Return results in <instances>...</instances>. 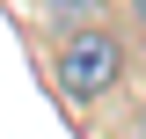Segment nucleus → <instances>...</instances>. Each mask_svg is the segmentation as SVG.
I'll use <instances>...</instances> for the list:
<instances>
[{
  "label": "nucleus",
  "instance_id": "nucleus-1",
  "mask_svg": "<svg viewBox=\"0 0 146 139\" xmlns=\"http://www.w3.org/2000/svg\"><path fill=\"white\" fill-rule=\"evenodd\" d=\"M51 81L66 103H102L110 88L124 81V37L102 29V22H88V29H66L51 44Z\"/></svg>",
  "mask_w": 146,
  "mask_h": 139
},
{
  "label": "nucleus",
  "instance_id": "nucleus-2",
  "mask_svg": "<svg viewBox=\"0 0 146 139\" xmlns=\"http://www.w3.org/2000/svg\"><path fill=\"white\" fill-rule=\"evenodd\" d=\"M95 15H102V0H51V37H66V29H88Z\"/></svg>",
  "mask_w": 146,
  "mask_h": 139
},
{
  "label": "nucleus",
  "instance_id": "nucleus-3",
  "mask_svg": "<svg viewBox=\"0 0 146 139\" xmlns=\"http://www.w3.org/2000/svg\"><path fill=\"white\" fill-rule=\"evenodd\" d=\"M124 7H131V22H139V29H146V0H124Z\"/></svg>",
  "mask_w": 146,
  "mask_h": 139
},
{
  "label": "nucleus",
  "instance_id": "nucleus-4",
  "mask_svg": "<svg viewBox=\"0 0 146 139\" xmlns=\"http://www.w3.org/2000/svg\"><path fill=\"white\" fill-rule=\"evenodd\" d=\"M131 139H146V110H139V117H131Z\"/></svg>",
  "mask_w": 146,
  "mask_h": 139
}]
</instances>
